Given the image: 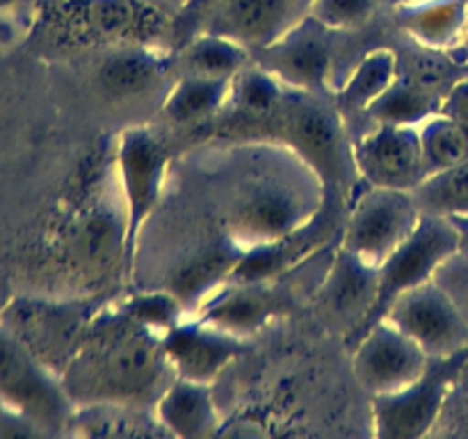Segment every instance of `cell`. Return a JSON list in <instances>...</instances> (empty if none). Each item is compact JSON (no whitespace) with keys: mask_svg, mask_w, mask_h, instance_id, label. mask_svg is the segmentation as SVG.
Masks as SVG:
<instances>
[{"mask_svg":"<svg viewBox=\"0 0 468 439\" xmlns=\"http://www.w3.org/2000/svg\"><path fill=\"white\" fill-rule=\"evenodd\" d=\"M167 369L172 366L163 337L123 311V318L108 320L82 338L59 382L67 396L80 405H135L158 391Z\"/></svg>","mask_w":468,"mask_h":439,"instance_id":"obj_1","label":"cell"},{"mask_svg":"<svg viewBox=\"0 0 468 439\" xmlns=\"http://www.w3.org/2000/svg\"><path fill=\"white\" fill-rule=\"evenodd\" d=\"M0 407L37 430H58L71 421V398L50 369L0 327Z\"/></svg>","mask_w":468,"mask_h":439,"instance_id":"obj_2","label":"cell"},{"mask_svg":"<svg viewBox=\"0 0 468 439\" xmlns=\"http://www.w3.org/2000/svg\"><path fill=\"white\" fill-rule=\"evenodd\" d=\"M419 220L420 209L411 190L370 186L347 220L346 250L379 268L414 231Z\"/></svg>","mask_w":468,"mask_h":439,"instance_id":"obj_3","label":"cell"},{"mask_svg":"<svg viewBox=\"0 0 468 439\" xmlns=\"http://www.w3.org/2000/svg\"><path fill=\"white\" fill-rule=\"evenodd\" d=\"M460 247V233L443 215H420L414 231L378 268L379 288L375 318L384 316L393 300L419 284L430 282L439 265Z\"/></svg>","mask_w":468,"mask_h":439,"instance_id":"obj_4","label":"cell"},{"mask_svg":"<svg viewBox=\"0 0 468 439\" xmlns=\"http://www.w3.org/2000/svg\"><path fill=\"white\" fill-rule=\"evenodd\" d=\"M428 359L419 343L382 318L366 329L352 357V369L366 391L384 396L419 382L428 373Z\"/></svg>","mask_w":468,"mask_h":439,"instance_id":"obj_5","label":"cell"},{"mask_svg":"<svg viewBox=\"0 0 468 439\" xmlns=\"http://www.w3.org/2000/svg\"><path fill=\"white\" fill-rule=\"evenodd\" d=\"M384 318L430 357H448L460 350L468 329V320L455 302L432 279L398 295L384 311Z\"/></svg>","mask_w":468,"mask_h":439,"instance_id":"obj_6","label":"cell"},{"mask_svg":"<svg viewBox=\"0 0 468 439\" xmlns=\"http://www.w3.org/2000/svg\"><path fill=\"white\" fill-rule=\"evenodd\" d=\"M0 327L58 378L80 346L78 341L80 320L76 311L48 302L26 300V297L9 300L7 306L0 311Z\"/></svg>","mask_w":468,"mask_h":439,"instance_id":"obj_7","label":"cell"},{"mask_svg":"<svg viewBox=\"0 0 468 439\" xmlns=\"http://www.w3.org/2000/svg\"><path fill=\"white\" fill-rule=\"evenodd\" d=\"M309 213V199L300 187L272 181L251 187L236 204L231 222L240 241L259 247L300 233Z\"/></svg>","mask_w":468,"mask_h":439,"instance_id":"obj_8","label":"cell"},{"mask_svg":"<svg viewBox=\"0 0 468 439\" xmlns=\"http://www.w3.org/2000/svg\"><path fill=\"white\" fill-rule=\"evenodd\" d=\"M356 165L370 186L414 190L425 178L420 133L407 123H382L359 142Z\"/></svg>","mask_w":468,"mask_h":439,"instance_id":"obj_9","label":"cell"},{"mask_svg":"<svg viewBox=\"0 0 468 439\" xmlns=\"http://www.w3.org/2000/svg\"><path fill=\"white\" fill-rule=\"evenodd\" d=\"M448 378L443 370L428 369L419 382L396 393L375 396V425L384 439H414L428 433L446 398Z\"/></svg>","mask_w":468,"mask_h":439,"instance_id":"obj_10","label":"cell"},{"mask_svg":"<svg viewBox=\"0 0 468 439\" xmlns=\"http://www.w3.org/2000/svg\"><path fill=\"white\" fill-rule=\"evenodd\" d=\"M117 163L122 199L128 213V238H133L142 220L158 201L165 172V151L149 133L131 131L122 137Z\"/></svg>","mask_w":468,"mask_h":439,"instance_id":"obj_11","label":"cell"},{"mask_svg":"<svg viewBox=\"0 0 468 439\" xmlns=\"http://www.w3.org/2000/svg\"><path fill=\"white\" fill-rule=\"evenodd\" d=\"M378 268L343 247L320 291V311L336 325H368L375 318Z\"/></svg>","mask_w":468,"mask_h":439,"instance_id":"obj_12","label":"cell"},{"mask_svg":"<svg viewBox=\"0 0 468 439\" xmlns=\"http://www.w3.org/2000/svg\"><path fill=\"white\" fill-rule=\"evenodd\" d=\"M169 366L178 378L208 384L238 352V338L208 325H174L163 334Z\"/></svg>","mask_w":468,"mask_h":439,"instance_id":"obj_13","label":"cell"},{"mask_svg":"<svg viewBox=\"0 0 468 439\" xmlns=\"http://www.w3.org/2000/svg\"><path fill=\"white\" fill-rule=\"evenodd\" d=\"M282 110L283 126L292 145L324 178L336 181L343 174V155H346L336 117L311 101H292V103L283 101Z\"/></svg>","mask_w":468,"mask_h":439,"instance_id":"obj_14","label":"cell"},{"mask_svg":"<svg viewBox=\"0 0 468 439\" xmlns=\"http://www.w3.org/2000/svg\"><path fill=\"white\" fill-rule=\"evenodd\" d=\"M128 238L126 206L96 204L71 227L69 252L85 273H103L117 261Z\"/></svg>","mask_w":468,"mask_h":439,"instance_id":"obj_15","label":"cell"},{"mask_svg":"<svg viewBox=\"0 0 468 439\" xmlns=\"http://www.w3.org/2000/svg\"><path fill=\"white\" fill-rule=\"evenodd\" d=\"M270 316H272L270 293L261 288L259 282H238L236 288H229L222 295L213 297L199 323L240 338L263 327Z\"/></svg>","mask_w":468,"mask_h":439,"instance_id":"obj_16","label":"cell"},{"mask_svg":"<svg viewBox=\"0 0 468 439\" xmlns=\"http://www.w3.org/2000/svg\"><path fill=\"white\" fill-rule=\"evenodd\" d=\"M158 423L169 434L178 437H201L210 433L215 423V407L210 401L208 384L178 378L158 398Z\"/></svg>","mask_w":468,"mask_h":439,"instance_id":"obj_17","label":"cell"},{"mask_svg":"<svg viewBox=\"0 0 468 439\" xmlns=\"http://www.w3.org/2000/svg\"><path fill=\"white\" fill-rule=\"evenodd\" d=\"M71 421H76L80 433L94 437H149V434L167 433L163 425H155V421L146 419L133 405H119V402L82 405L80 412L71 414Z\"/></svg>","mask_w":468,"mask_h":439,"instance_id":"obj_18","label":"cell"},{"mask_svg":"<svg viewBox=\"0 0 468 439\" xmlns=\"http://www.w3.org/2000/svg\"><path fill=\"white\" fill-rule=\"evenodd\" d=\"M272 71L295 87H318L329 71V50L318 37L297 35L272 55Z\"/></svg>","mask_w":468,"mask_h":439,"instance_id":"obj_19","label":"cell"},{"mask_svg":"<svg viewBox=\"0 0 468 439\" xmlns=\"http://www.w3.org/2000/svg\"><path fill=\"white\" fill-rule=\"evenodd\" d=\"M288 12V0H227L222 26L231 37L263 41L277 32Z\"/></svg>","mask_w":468,"mask_h":439,"instance_id":"obj_20","label":"cell"},{"mask_svg":"<svg viewBox=\"0 0 468 439\" xmlns=\"http://www.w3.org/2000/svg\"><path fill=\"white\" fill-rule=\"evenodd\" d=\"M420 210L434 215L468 213V160L455 167L428 174L411 190Z\"/></svg>","mask_w":468,"mask_h":439,"instance_id":"obj_21","label":"cell"},{"mask_svg":"<svg viewBox=\"0 0 468 439\" xmlns=\"http://www.w3.org/2000/svg\"><path fill=\"white\" fill-rule=\"evenodd\" d=\"M425 177L468 160V123L452 117L432 119L420 131Z\"/></svg>","mask_w":468,"mask_h":439,"instance_id":"obj_22","label":"cell"},{"mask_svg":"<svg viewBox=\"0 0 468 439\" xmlns=\"http://www.w3.org/2000/svg\"><path fill=\"white\" fill-rule=\"evenodd\" d=\"M227 90L229 80L190 73V76L183 78L174 87V91L167 99V105H165V112L178 123L195 122V119L215 112L222 105Z\"/></svg>","mask_w":468,"mask_h":439,"instance_id":"obj_23","label":"cell"},{"mask_svg":"<svg viewBox=\"0 0 468 439\" xmlns=\"http://www.w3.org/2000/svg\"><path fill=\"white\" fill-rule=\"evenodd\" d=\"M238 263V256L231 250H210L204 254L195 256L187 263L174 273L172 277V295H176L178 302L197 300L201 293L210 291L218 286L219 279L233 273Z\"/></svg>","mask_w":468,"mask_h":439,"instance_id":"obj_24","label":"cell"},{"mask_svg":"<svg viewBox=\"0 0 468 439\" xmlns=\"http://www.w3.org/2000/svg\"><path fill=\"white\" fill-rule=\"evenodd\" d=\"M396 55L391 50H375V53H370L355 69L352 78L343 87V105L352 110L370 108L396 82Z\"/></svg>","mask_w":468,"mask_h":439,"instance_id":"obj_25","label":"cell"},{"mask_svg":"<svg viewBox=\"0 0 468 439\" xmlns=\"http://www.w3.org/2000/svg\"><path fill=\"white\" fill-rule=\"evenodd\" d=\"M186 62L197 76L231 80V76L240 73L242 64H245V53L227 37H208V39L197 41L187 50Z\"/></svg>","mask_w":468,"mask_h":439,"instance_id":"obj_26","label":"cell"},{"mask_svg":"<svg viewBox=\"0 0 468 439\" xmlns=\"http://www.w3.org/2000/svg\"><path fill=\"white\" fill-rule=\"evenodd\" d=\"M158 76V64L146 55H117L101 69V85L117 96H133L149 90Z\"/></svg>","mask_w":468,"mask_h":439,"instance_id":"obj_27","label":"cell"},{"mask_svg":"<svg viewBox=\"0 0 468 439\" xmlns=\"http://www.w3.org/2000/svg\"><path fill=\"white\" fill-rule=\"evenodd\" d=\"M370 108L382 123H407V126H411L428 112L430 96L428 90L419 87L416 82L402 80L393 82Z\"/></svg>","mask_w":468,"mask_h":439,"instance_id":"obj_28","label":"cell"},{"mask_svg":"<svg viewBox=\"0 0 468 439\" xmlns=\"http://www.w3.org/2000/svg\"><path fill=\"white\" fill-rule=\"evenodd\" d=\"M283 103L282 90L272 73L250 71L240 78L236 87V105L250 117L263 119L279 112Z\"/></svg>","mask_w":468,"mask_h":439,"instance_id":"obj_29","label":"cell"},{"mask_svg":"<svg viewBox=\"0 0 468 439\" xmlns=\"http://www.w3.org/2000/svg\"><path fill=\"white\" fill-rule=\"evenodd\" d=\"M146 9H137L135 0H94L87 7V18L105 35H126L144 26Z\"/></svg>","mask_w":468,"mask_h":439,"instance_id":"obj_30","label":"cell"},{"mask_svg":"<svg viewBox=\"0 0 468 439\" xmlns=\"http://www.w3.org/2000/svg\"><path fill=\"white\" fill-rule=\"evenodd\" d=\"M178 305L181 302L176 300V295H146V297H137L128 305L126 314L131 316L133 320H137L144 327L154 329H163L167 332L169 327H174V318L178 314Z\"/></svg>","mask_w":468,"mask_h":439,"instance_id":"obj_31","label":"cell"},{"mask_svg":"<svg viewBox=\"0 0 468 439\" xmlns=\"http://www.w3.org/2000/svg\"><path fill=\"white\" fill-rule=\"evenodd\" d=\"M432 282L443 288V293L455 302L460 314L468 320V259H460L457 254L448 256L437 268Z\"/></svg>","mask_w":468,"mask_h":439,"instance_id":"obj_32","label":"cell"},{"mask_svg":"<svg viewBox=\"0 0 468 439\" xmlns=\"http://www.w3.org/2000/svg\"><path fill=\"white\" fill-rule=\"evenodd\" d=\"M368 5V0H320V18L329 26H347L361 21Z\"/></svg>","mask_w":468,"mask_h":439,"instance_id":"obj_33","label":"cell"},{"mask_svg":"<svg viewBox=\"0 0 468 439\" xmlns=\"http://www.w3.org/2000/svg\"><path fill=\"white\" fill-rule=\"evenodd\" d=\"M446 117L457 119V122L468 123V85L452 91L451 99L446 101Z\"/></svg>","mask_w":468,"mask_h":439,"instance_id":"obj_34","label":"cell"},{"mask_svg":"<svg viewBox=\"0 0 468 439\" xmlns=\"http://www.w3.org/2000/svg\"><path fill=\"white\" fill-rule=\"evenodd\" d=\"M7 302H9V293H7V286H5L3 277H0V311H3L5 306H7Z\"/></svg>","mask_w":468,"mask_h":439,"instance_id":"obj_35","label":"cell"},{"mask_svg":"<svg viewBox=\"0 0 468 439\" xmlns=\"http://www.w3.org/2000/svg\"><path fill=\"white\" fill-rule=\"evenodd\" d=\"M0 3H5V0H0Z\"/></svg>","mask_w":468,"mask_h":439,"instance_id":"obj_36","label":"cell"}]
</instances>
